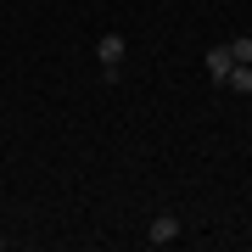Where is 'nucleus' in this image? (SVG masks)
<instances>
[{
    "label": "nucleus",
    "instance_id": "1",
    "mask_svg": "<svg viewBox=\"0 0 252 252\" xmlns=\"http://www.w3.org/2000/svg\"><path fill=\"white\" fill-rule=\"evenodd\" d=\"M124 34H101L95 39V62H101V73H107V84H118V67H124Z\"/></svg>",
    "mask_w": 252,
    "mask_h": 252
},
{
    "label": "nucleus",
    "instance_id": "2",
    "mask_svg": "<svg viewBox=\"0 0 252 252\" xmlns=\"http://www.w3.org/2000/svg\"><path fill=\"white\" fill-rule=\"evenodd\" d=\"M146 241L152 247H174L180 241V213H157L152 224H146Z\"/></svg>",
    "mask_w": 252,
    "mask_h": 252
},
{
    "label": "nucleus",
    "instance_id": "3",
    "mask_svg": "<svg viewBox=\"0 0 252 252\" xmlns=\"http://www.w3.org/2000/svg\"><path fill=\"white\" fill-rule=\"evenodd\" d=\"M230 67H235L230 45H213V51H207V79H213V84H224V79H230Z\"/></svg>",
    "mask_w": 252,
    "mask_h": 252
},
{
    "label": "nucleus",
    "instance_id": "4",
    "mask_svg": "<svg viewBox=\"0 0 252 252\" xmlns=\"http://www.w3.org/2000/svg\"><path fill=\"white\" fill-rule=\"evenodd\" d=\"M224 84H230V90H235V95H252V67H247V62H235Z\"/></svg>",
    "mask_w": 252,
    "mask_h": 252
},
{
    "label": "nucleus",
    "instance_id": "5",
    "mask_svg": "<svg viewBox=\"0 0 252 252\" xmlns=\"http://www.w3.org/2000/svg\"><path fill=\"white\" fill-rule=\"evenodd\" d=\"M230 56H235V62H247V67H252V34H241V39H230Z\"/></svg>",
    "mask_w": 252,
    "mask_h": 252
}]
</instances>
